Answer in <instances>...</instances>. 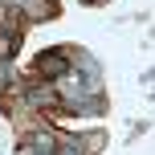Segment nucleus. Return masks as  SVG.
Instances as JSON below:
<instances>
[{
  "instance_id": "nucleus-1",
  "label": "nucleus",
  "mask_w": 155,
  "mask_h": 155,
  "mask_svg": "<svg viewBox=\"0 0 155 155\" xmlns=\"http://www.w3.org/2000/svg\"><path fill=\"white\" fill-rule=\"evenodd\" d=\"M25 98H29L33 110H45V106H49V110H61V94H57L45 78H41V82H33L29 90H25Z\"/></svg>"
},
{
  "instance_id": "nucleus-2",
  "label": "nucleus",
  "mask_w": 155,
  "mask_h": 155,
  "mask_svg": "<svg viewBox=\"0 0 155 155\" xmlns=\"http://www.w3.org/2000/svg\"><path fill=\"white\" fill-rule=\"evenodd\" d=\"M37 74H41V78H49V82H57V78L70 74V57H65L61 49H49V53H41V57H37Z\"/></svg>"
},
{
  "instance_id": "nucleus-3",
  "label": "nucleus",
  "mask_w": 155,
  "mask_h": 155,
  "mask_svg": "<svg viewBox=\"0 0 155 155\" xmlns=\"http://www.w3.org/2000/svg\"><path fill=\"white\" fill-rule=\"evenodd\" d=\"M16 33H8V29H0V61H12L16 57Z\"/></svg>"
},
{
  "instance_id": "nucleus-4",
  "label": "nucleus",
  "mask_w": 155,
  "mask_h": 155,
  "mask_svg": "<svg viewBox=\"0 0 155 155\" xmlns=\"http://www.w3.org/2000/svg\"><path fill=\"white\" fill-rule=\"evenodd\" d=\"M33 151H37V155H57V147H53L49 135H37V139H33Z\"/></svg>"
},
{
  "instance_id": "nucleus-5",
  "label": "nucleus",
  "mask_w": 155,
  "mask_h": 155,
  "mask_svg": "<svg viewBox=\"0 0 155 155\" xmlns=\"http://www.w3.org/2000/svg\"><path fill=\"white\" fill-rule=\"evenodd\" d=\"M57 155H78V147H61V151H57Z\"/></svg>"
}]
</instances>
